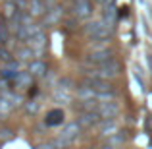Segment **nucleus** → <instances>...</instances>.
I'll return each mask as SVG.
<instances>
[{
  "label": "nucleus",
  "mask_w": 152,
  "mask_h": 149,
  "mask_svg": "<svg viewBox=\"0 0 152 149\" xmlns=\"http://www.w3.org/2000/svg\"><path fill=\"white\" fill-rule=\"evenodd\" d=\"M119 70H121L119 62L115 58H112V60H108V62L100 64V66L89 68V70H87L83 76H89V78H98V79H114V78H118V76H119Z\"/></svg>",
  "instance_id": "f257e3e1"
},
{
  "label": "nucleus",
  "mask_w": 152,
  "mask_h": 149,
  "mask_svg": "<svg viewBox=\"0 0 152 149\" xmlns=\"http://www.w3.org/2000/svg\"><path fill=\"white\" fill-rule=\"evenodd\" d=\"M83 29H85V33L89 35V37H93V39H112L114 37V25H110V23L104 21V19L87 23Z\"/></svg>",
  "instance_id": "f03ea898"
},
{
  "label": "nucleus",
  "mask_w": 152,
  "mask_h": 149,
  "mask_svg": "<svg viewBox=\"0 0 152 149\" xmlns=\"http://www.w3.org/2000/svg\"><path fill=\"white\" fill-rule=\"evenodd\" d=\"M81 130H83V126L79 122H69V124H66V126L62 128V132L58 134V138L54 139V145H62V147H66V145H71V143L75 142V139L79 138V134H81Z\"/></svg>",
  "instance_id": "7ed1b4c3"
},
{
  "label": "nucleus",
  "mask_w": 152,
  "mask_h": 149,
  "mask_svg": "<svg viewBox=\"0 0 152 149\" xmlns=\"http://www.w3.org/2000/svg\"><path fill=\"white\" fill-rule=\"evenodd\" d=\"M71 85H73L71 79H67V78L60 79L58 87H56L54 93H52V99H54L58 105H69L71 99H73V95H71Z\"/></svg>",
  "instance_id": "20e7f679"
},
{
  "label": "nucleus",
  "mask_w": 152,
  "mask_h": 149,
  "mask_svg": "<svg viewBox=\"0 0 152 149\" xmlns=\"http://www.w3.org/2000/svg\"><path fill=\"white\" fill-rule=\"evenodd\" d=\"M93 14V0H73L71 2V16L77 19H85Z\"/></svg>",
  "instance_id": "39448f33"
},
{
  "label": "nucleus",
  "mask_w": 152,
  "mask_h": 149,
  "mask_svg": "<svg viewBox=\"0 0 152 149\" xmlns=\"http://www.w3.org/2000/svg\"><path fill=\"white\" fill-rule=\"evenodd\" d=\"M112 58H115L114 50H108V47H106V49H98V50L91 52V54L87 56V64H89V66H100V64L108 62V60H112Z\"/></svg>",
  "instance_id": "423d86ee"
},
{
  "label": "nucleus",
  "mask_w": 152,
  "mask_h": 149,
  "mask_svg": "<svg viewBox=\"0 0 152 149\" xmlns=\"http://www.w3.org/2000/svg\"><path fill=\"white\" fill-rule=\"evenodd\" d=\"M100 120H102V116L98 114V110H81V112H79V116H77V122L81 124L83 128H87V130L98 126Z\"/></svg>",
  "instance_id": "0eeeda50"
},
{
  "label": "nucleus",
  "mask_w": 152,
  "mask_h": 149,
  "mask_svg": "<svg viewBox=\"0 0 152 149\" xmlns=\"http://www.w3.org/2000/svg\"><path fill=\"white\" fill-rule=\"evenodd\" d=\"M96 110H98V114H100L102 118H115V116L119 114V107H118V103H115L114 99H108V101L98 103Z\"/></svg>",
  "instance_id": "6e6552de"
},
{
  "label": "nucleus",
  "mask_w": 152,
  "mask_h": 149,
  "mask_svg": "<svg viewBox=\"0 0 152 149\" xmlns=\"http://www.w3.org/2000/svg\"><path fill=\"white\" fill-rule=\"evenodd\" d=\"M62 16H64V10L60 6H50V8H46V12L42 14V25H56V23L62 19Z\"/></svg>",
  "instance_id": "1a4fd4ad"
},
{
  "label": "nucleus",
  "mask_w": 152,
  "mask_h": 149,
  "mask_svg": "<svg viewBox=\"0 0 152 149\" xmlns=\"http://www.w3.org/2000/svg\"><path fill=\"white\" fill-rule=\"evenodd\" d=\"M27 45L31 47L37 54H42V50L46 49V35H45V31H37L35 35H31L29 39H27Z\"/></svg>",
  "instance_id": "9d476101"
},
{
  "label": "nucleus",
  "mask_w": 152,
  "mask_h": 149,
  "mask_svg": "<svg viewBox=\"0 0 152 149\" xmlns=\"http://www.w3.org/2000/svg\"><path fill=\"white\" fill-rule=\"evenodd\" d=\"M98 132H100V138H110L115 132H119L118 122H115L114 118H102L100 122H98Z\"/></svg>",
  "instance_id": "9b49d317"
},
{
  "label": "nucleus",
  "mask_w": 152,
  "mask_h": 149,
  "mask_svg": "<svg viewBox=\"0 0 152 149\" xmlns=\"http://www.w3.org/2000/svg\"><path fill=\"white\" fill-rule=\"evenodd\" d=\"M64 110L60 108H52V110L46 112V118H45V126H60L64 122Z\"/></svg>",
  "instance_id": "f8f14e48"
},
{
  "label": "nucleus",
  "mask_w": 152,
  "mask_h": 149,
  "mask_svg": "<svg viewBox=\"0 0 152 149\" xmlns=\"http://www.w3.org/2000/svg\"><path fill=\"white\" fill-rule=\"evenodd\" d=\"M27 12L33 18H41L46 12V2H42V0H27Z\"/></svg>",
  "instance_id": "ddd939ff"
},
{
  "label": "nucleus",
  "mask_w": 152,
  "mask_h": 149,
  "mask_svg": "<svg viewBox=\"0 0 152 149\" xmlns=\"http://www.w3.org/2000/svg\"><path fill=\"white\" fill-rule=\"evenodd\" d=\"M29 72L33 78H45L46 72H48V68H46V64L42 62V60H33V62H29Z\"/></svg>",
  "instance_id": "4468645a"
},
{
  "label": "nucleus",
  "mask_w": 152,
  "mask_h": 149,
  "mask_svg": "<svg viewBox=\"0 0 152 149\" xmlns=\"http://www.w3.org/2000/svg\"><path fill=\"white\" fill-rule=\"evenodd\" d=\"M102 19H104V21H108L110 25H114V23H115V19H118V10H115L114 2H112V4H104Z\"/></svg>",
  "instance_id": "2eb2a0df"
},
{
  "label": "nucleus",
  "mask_w": 152,
  "mask_h": 149,
  "mask_svg": "<svg viewBox=\"0 0 152 149\" xmlns=\"http://www.w3.org/2000/svg\"><path fill=\"white\" fill-rule=\"evenodd\" d=\"M31 79H33V76H31V72H19L18 78H15L14 85L18 87V89H25V87H31Z\"/></svg>",
  "instance_id": "dca6fc26"
},
{
  "label": "nucleus",
  "mask_w": 152,
  "mask_h": 149,
  "mask_svg": "<svg viewBox=\"0 0 152 149\" xmlns=\"http://www.w3.org/2000/svg\"><path fill=\"white\" fill-rule=\"evenodd\" d=\"M123 143H125V136H123V132H115L114 136H110V138L106 139L104 145H106V147H118V145H123Z\"/></svg>",
  "instance_id": "f3484780"
},
{
  "label": "nucleus",
  "mask_w": 152,
  "mask_h": 149,
  "mask_svg": "<svg viewBox=\"0 0 152 149\" xmlns=\"http://www.w3.org/2000/svg\"><path fill=\"white\" fill-rule=\"evenodd\" d=\"M35 54H37V52H35L33 49H31L29 45H27V47H23V49H19V50H18V56H19V58H21V60H31V58H33Z\"/></svg>",
  "instance_id": "a211bd4d"
},
{
  "label": "nucleus",
  "mask_w": 152,
  "mask_h": 149,
  "mask_svg": "<svg viewBox=\"0 0 152 149\" xmlns=\"http://www.w3.org/2000/svg\"><path fill=\"white\" fill-rule=\"evenodd\" d=\"M39 108H41V107H39V103H37V101H29V103L25 105V112H27V114H31V116H35V114H37V112H39Z\"/></svg>",
  "instance_id": "6ab92c4d"
},
{
  "label": "nucleus",
  "mask_w": 152,
  "mask_h": 149,
  "mask_svg": "<svg viewBox=\"0 0 152 149\" xmlns=\"http://www.w3.org/2000/svg\"><path fill=\"white\" fill-rule=\"evenodd\" d=\"M12 136H14V132L10 130V128H2L0 130V143L8 142V139H12Z\"/></svg>",
  "instance_id": "aec40b11"
},
{
  "label": "nucleus",
  "mask_w": 152,
  "mask_h": 149,
  "mask_svg": "<svg viewBox=\"0 0 152 149\" xmlns=\"http://www.w3.org/2000/svg\"><path fill=\"white\" fill-rule=\"evenodd\" d=\"M8 31H10V29H8V25L2 21V23H0V43H2V45L8 41Z\"/></svg>",
  "instance_id": "412c9836"
},
{
  "label": "nucleus",
  "mask_w": 152,
  "mask_h": 149,
  "mask_svg": "<svg viewBox=\"0 0 152 149\" xmlns=\"http://www.w3.org/2000/svg\"><path fill=\"white\" fill-rule=\"evenodd\" d=\"M10 60H12V54L2 47V49H0V62H2V64H8Z\"/></svg>",
  "instance_id": "4be33fe9"
},
{
  "label": "nucleus",
  "mask_w": 152,
  "mask_h": 149,
  "mask_svg": "<svg viewBox=\"0 0 152 149\" xmlns=\"http://www.w3.org/2000/svg\"><path fill=\"white\" fill-rule=\"evenodd\" d=\"M93 2H96V4H102V6H104V4H112L114 0H93Z\"/></svg>",
  "instance_id": "5701e85b"
}]
</instances>
